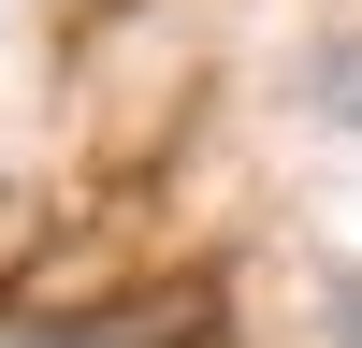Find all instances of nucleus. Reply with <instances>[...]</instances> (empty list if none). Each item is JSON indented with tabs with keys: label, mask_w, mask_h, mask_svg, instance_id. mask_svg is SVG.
<instances>
[{
	"label": "nucleus",
	"mask_w": 362,
	"mask_h": 348,
	"mask_svg": "<svg viewBox=\"0 0 362 348\" xmlns=\"http://www.w3.org/2000/svg\"><path fill=\"white\" fill-rule=\"evenodd\" d=\"M15 348H116V334H15Z\"/></svg>",
	"instance_id": "1"
}]
</instances>
